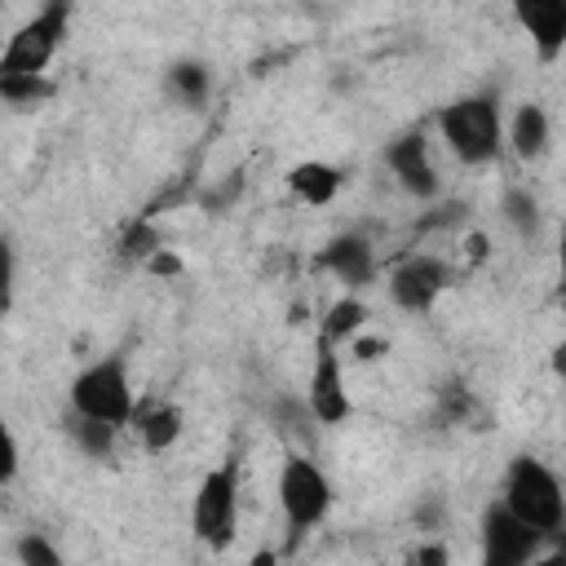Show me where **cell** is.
Segmentation results:
<instances>
[{"instance_id":"cell-25","label":"cell","mask_w":566,"mask_h":566,"mask_svg":"<svg viewBox=\"0 0 566 566\" xmlns=\"http://www.w3.org/2000/svg\"><path fill=\"white\" fill-rule=\"evenodd\" d=\"M553 367L566 376V345H557V358H553Z\"/></svg>"},{"instance_id":"cell-12","label":"cell","mask_w":566,"mask_h":566,"mask_svg":"<svg viewBox=\"0 0 566 566\" xmlns=\"http://www.w3.org/2000/svg\"><path fill=\"white\" fill-rule=\"evenodd\" d=\"M517 27L531 35L544 62H557L566 49V0H513Z\"/></svg>"},{"instance_id":"cell-3","label":"cell","mask_w":566,"mask_h":566,"mask_svg":"<svg viewBox=\"0 0 566 566\" xmlns=\"http://www.w3.org/2000/svg\"><path fill=\"white\" fill-rule=\"evenodd\" d=\"M71 407H75V416H93V420H106V424H119V429L133 424L137 394H133L124 354H106V358L88 363L71 380Z\"/></svg>"},{"instance_id":"cell-21","label":"cell","mask_w":566,"mask_h":566,"mask_svg":"<svg viewBox=\"0 0 566 566\" xmlns=\"http://www.w3.org/2000/svg\"><path fill=\"white\" fill-rule=\"evenodd\" d=\"M13 557H18L22 566H35V562H40V566H57V562H62V553H57L44 535H35V531H31V535H22V539L13 544Z\"/></svg>"},{"instance_id":"cell-22","label":"cell","mask_w":566,"mask_h":566,"mask_svg":"<svg viewBox=\"0 0 566 566\" xmlns=\"http://www.w3.org/2000/svg\"><path fill=\"white\" fill-rule=\"evenodd\" d=\"M155 252H159L155 230H150L146 221H137V226L128 230V239H124V256H128V261H150Z\"/></svg>"},{"instance_id":"cell-1","label":"cell","mask_w":566,"mask_h":566,"mask_svg":"<svg viewBox=\"0 0 566 566\" xmlns=\"http://www.w3.org/2000/svg\"><path fill=\"white\" fill-rule=\"evenodd\" d=\"M438 133H442L447 150L460 164H469V168L495 164L500 150H504V111H500V97L495 93H464V97L447 102L438 111Z\"/></svg>"},{"instance_id":"cell-20","label":"cell","mask_w":566,"mask_h":566,"mask_svg":"<svg viewBox=\"0 0 566 566\" xmlns=\"http://www.w3.org/2000/svg\"><path fill=\"white\" fill-rule=\"evenodd\" d=\"M500 212H504V221L522 234V239H535V230H539V199L531 195V190H504V203H500Z\"/></svg>"},{"instance_id":"cell-10","label":"cell","mask_w":566,"mask_h":566,"mask_svg":"<svg viewBox=\"0 0 566 566\" xmlns=\"http://www.w3.org/2000/svg\"><path fill=\"white\" fill-rule=\"evenodd\" d=\"M314 270L332 274V279L345 283L349 292H354V287H367V283L376 279V248H371L363 234L345 230V234L327 239V248L314 256Z\"/></svg>"},{"instance_id":"cell-19","label":"cell","mask_w":566,"mask_h":566,"mask_svg":"<svg viewBox=\"0 0 566 566\" xmlns=\"http://www.w3.org/2000/svg\"><path fill=\"white\" fill-rule=\"evenodd\" d=\"M49 93H53V84H49L44 75H0V97H4L13 111L40 106Z\"/></svg>"},{"instance_id":"cell-24","label":"cell","mask_w":566,"mask_h":566,"mask_svg":"<svg viewBox=\"0 0 566 566\" xmlns=\"http://www.w3.org/2000/svg\"><path fill=\"white\" fill-rule=\"evenodd\" d=\"M557 279H562V292H566V221L557 230Z\"/></svg>"},{"instance_id":"cell-11","label":"cell","mask_w":566,"mask_h":566,"mask_svg":"<svg viewBox=\"0 0 566 566\" xmlns=\"http://www.w3.org/2000/svg\"><path fill=\"white\" fill-rule=\"evenodd\" d=\"M385 164L389 172L398 177V186L416 199H433L438 195V168L429 159V146H424V133H402L385 146Z\"/></svg>"},{"instance_id":"cell-18","label":"cell","mask_w":566,"mask_h":566,"mask_svg":"<svg viewBox=\"0 0 566 566\" xmlns=\"http://www.w3.org/2000/svg\"><path fill=\"white\" fill-rule=\"evenodd\" d=\"M115 433H119V424H106V420H93V416H75V420H71L75 447H80L84 455H93V460H106V455L115 451Z\"/></svg>"},{"instance_id":"cell-7","label":"cell","mask_w":566,"mask_h":566,"mask_svg":"<svg viewBox=\"0 0 566 566\" xmlns=\"http://www.w3.org/2000/svg\"><path fill=\"white\" fill-rule=\"evenodd\" d=\"M305 407L318 424H345L354 402L345 389V367H340V345L318 336L314 340V363H310V380H305Z\"/></svg>"},{"instance_id":"cell-6","label":"cell","mask_w":566,"mask_h":566,"mask_svg":"<svg viewBox=\"0 0 566 566\" xmlns=\"http://www.w3.org/2000/svg\"><path fill=\"white\" fill-rule=\"evenodd\" d=\"M279 509L287 517V531L301 539L332 513V482L310 455H287L279 469Z\"/></svg>"},{"instance_id":"cell-9","label":"cell","mask_w":566,"mask_h":566,"mask_svg":"<svg viewBox=\"0 0 566 566\" xmlns=\"http://www.w3.org/2000/svg\"><path fill=\"white\" fill-rule=\"evenodd\" d=\"M447 287H451V265L429 252H411L389 270V301L407 314H429Z\"/></svg>"},{"instance_id":"cell-5","label":"cell","mask_w":566,"mask_h":566,"mask_svg":"<svg viewBox=\"0 0 566 566\" xmlns=\"http://www.w3.org/2000/svg\"><path fill=\"white\" fill-rule=\"evenodd\" d=\"M66 31H71V0H49L9 35L0 53V75H44Z\"/></svg>"},{"instance_id":"cell-16","label":"cell","mask_w":566,"mask_h":566,"mask_svg":"<svg viewBox=\"0 0 566 566\" xmlns=\"http://www.w3.org/2000/svg\"><path fill=\"white\" fill-rule=\"evenodd\" d=\"M164 84H168V97L177 106H186V111H199L208 102V93H212V75H208L203 62H172Z\"/></svg>"},{"instance_id":"cell-14","label":"cell","mask_w":566,"mask_h":566,"mask_svg":"<svg viewBox=\"0 0 566 566\" xmlns=\"http://www.w3.org/2000/svg\"><path fill=\"white\" fill-rule=\"evenodd\" d=\"M504 142L513 146L517 159H539L548 150V115L539 102H522L513 119L504 124Z\"/></svg>"},{"instance_id":"cell-17","label":"cell","mask_w":566,"mask_h":566,"mask_svg":"<svg viewBox=\"0 0 566 566\" xmlns=\"http://www.w3.org/2000/svg\"><path fill=\"white\" fill-rule=\"evenodd\" d=\"M363 323H367V305L349 292V296H340V301H332L327 305V314H323V323H318V336H327V340H354L358 332H363Z\"/></svg>"},{"instance_id":"cell-8","label":"cell","mask_w":566,"mask_h":566,"mask_svg":"<svg viewBox=\"0 0 566 566\" xmlns=\"http://www.w3.org/2000/svg\"><path fill=\"white\" fill-rule=\"evenodd\" d=\"M478 535H482V562L486 566H522V562H531L535 553H539V531L535 526H526L504 500H491L486 509H482V526H478Z\"/></svg>"},{"instance_id":"cell-15","label":"cell","mask_w":566,"mask_h":566,"mask_svg":"<svg viewBox=\"0 0 566 566\" xmlns=\"http://www.w3.org/2000/svg\"><path fill=\"white\" fill-rule=\"evenodd\" d=\"M133 429H137L142 447L159 455L181 438V407H172V402H137Z\"/></svg>"},{"instance_id":"cell-26","label":"cell","mask_w":566,"mask_h":566,"mask_svg":"<svg viewBox=\"0 0 566 566\" xmlns=\"http://www.w3.org/2000/svg\"><path fill=\"white\" fill-rule=\"evenodd\" d=\"M557 557H562V562H566V548H562V553H557Z\"/></svg>"},{"instance_id":"cell-2","label":"cell","mask_w":566,"mask_h":566,"mask_svg":"<svg viewBox=\"0 0 566 566\" xmlns=\"http://www.w3.org/2000/svg\"><path fill=\"white\" fill-rule=\"evenodd\" d=\"M500 500L526 526H535L544 539L566 526V491H562V478L544 460H535V455H513V464L504 473V486H500Z\"/></svg>"},{"instance_id":"cell-4","label":"cell","mask_w":566,"mask_h":566,"mask_svg":"<svg viewBox=\"0 0 566 566\" xmlns=\"http://www.w3.org/2000/svg\"><path fill=\"white\" fill-rule=\"evenodd\" d=\"M239 526V455H226L208 469L190 500V531L208 548H226Z\"/></svg>"},{"instance_id":"cell-13","label":"cell","mask_w":566,"mask_h":566,"mask_svg":"<svg viewBox=\"0 0 566 566\" xmlns=\"http://www.w3.org/2000/svg\"><path fill=\"white\" fill-rule=\"evenodd\" d=\"M340 181H345V172L336 164H327V159H301L287 172V190L310 208H327L340 195Z\"/></svg>"},{"instance_id":"cell-23","label":"cell","mask_w":566,"mask_h":566,"mask_svg":"<svg viewBox=\"0 0 566 566\" xmlns=\"http://www.w3.org/2000/svg\"><path fill=\"white\" fill-rule=\"evenodd\" d=\"M146 265H150L155 274H177V270H181V261H177V256H168L164 248H159V252H155V256H150Z\"/></svg>"}]
</instances>
